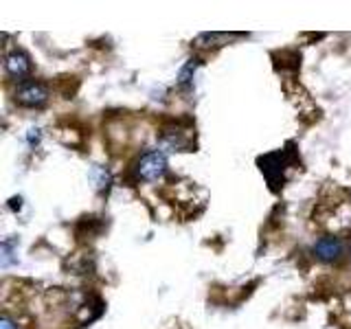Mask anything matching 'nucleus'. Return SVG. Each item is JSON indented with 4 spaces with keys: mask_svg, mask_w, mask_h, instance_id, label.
I'll list each match as a JSON object with an SVG mask.
<instances>
[{
    "mask_svg": "<svg viewBox=\"0 0 351 329\" xmlns=\"http://www.w3.org/2000/svg\"><path fill=\"white\" fill-rule=\"evenodd\" d=\"M29 143L31 145H36V143H40V130H29Z\"/></svg>",
    "mask_w": 351,
    "mask_h": 329,
    "instance_id": "10",
    "label": "nucleus"
},
{
    "mask_svg": "<svg viewBox=\"0 0 351 329\" xmlns=\"http://www.w3.org/2000/svg\"><path fill=\"white\" fill-rule=\"evenodd\" d=\"M22 206V200L20 197H14V200H11V208H20Z\"/></svg>",
    "mask_w": 351,
    "mask_h": 329,
    "instance_id": "11",
    "label": "nucleus"
},
{
    "mask_svg": "<svg viewBox=\"0 0 351 329\" xmlns=\"http://www.w3.org/2000/svg\"><path fill=\"white\" fill-rule=\"evenodd\" d=\"M5 73L14 80H22L31 73V60L27 53L22 51H11L5 58Z\"/></svg>",
    "mask_w": 351,
    "mask_h": 329,
    "instance_id": "5",
    "label": "nucleus"
},
{
    "mask_svg": "<svg viewBox=\"0 0 351 329\" xmlns=\"http://www.w3.org/2000/svg\"><path fill=\"white\" fill-rule=\"evenodd\" d=\"M0 250H3V266H11L14 263V252L18 250V239H5L3 246H0Z\"/></svg>",
    "mask_w": 351,
    "mask_h": 329,
    "instance_id": "8",
    "label": "nucleus"
},
{
    "mask_svg": "<svg viewBox=\"0 0 351 329\" xmlns=\"http://www.w3.org/2000/svg\"><path fill=\"white\" fill-rule=\"evenodd\" d=\"M0 329H18V325H16V323L11 321V318L5 314L3 318H0Z\"/></svg>",
    "mask_w": 351,
    "mask_h": 329,
    "instance_id": "9",
    "label": "nucleus"
},
{
    "mask_svg": "<svg viewBox=\"0 0 351 329\" xmlns=\"http://www.w3.org/2000/svg\"><path fill=\"white\" fill-rule=\"evenodd\" d=\"M290 162H292L290 149L272 151V154H266L263 158H259V169L268 178L272 189H277V184L283 180V171H285V167H288Z\"/></svg>",
    "mask_w": 351,
    "mask_h": 329,
    "instance_id": "2",
    "label": "nucleus"
},
{
    "mask_svg": "<svg viewBox=\"0 0 351 329\" xmlns=\"http://www.w3.org/2000/svg\"><path fill=\"white\" fill-rule=\"evenodd\" d=\"M16 101L27 106V108H40L49 101V90L47 86L40 84V82H20V86L16 88Z\"/></svg>",
    "mask_w": 351,
    "mask_h": 329,
    "instance_id": "3",
    "label": "nucleus"
},
{
    "mask_svg": "<svg viewBox=\"0 0 351 329\" xmlns=\"http://www.w3.org/2000/svg\"><path fill=\"white\" fill-rule=\"evenodd\" d=\"M197 66H200V62H197V60H189V62L182 66V71L178 73V86L184 88V90L193 86V75H195Z\"/></svg>",
    "mask_w": 351,
    "mask_h": 329,
    "instance_id": "7",
    "label": "nucleus"
},
{
    "mask_svg": "<svg viewBox=\"0 0 351 329\" xmlns=\"http://www.w3.org/2000/svg\"><path fill=\"white\" fill-rule=\"evenodd\" d=\"M167 173V156L160 149H149L136 160L134 164V175L143 182H154L160 180Z\"/></svg>",
    "mask_w": 351,
    "mask_h": 329,
    "instance_id": "1",
    "label": "nucleus"
},
{
    "mask_svg": "<svg viewBox=\"0 0 351 329\" xmlns=\"http://www.w3.org/2000/svg\"><path fill=\"white\" fill-rule=\"evenodd\" d=\"M314 255L316 259H321L325 263H334L345 255V246H343V241H340V237L325 235L314 244Z\"/></svg>",
    "mask_w": 351,
    "mask_h": 329,
    "instance_id": "4",
    "label": "nucleus"
},
{
    "mask_svg": "<svg viewBox=\"0 0 351 329\" xmlns=\"http://www.w3.org/2000/svg\"><path fill=\"white\" fill-rule=\"evenodd\" d=\"M191 130H182L180 125H173V127H165L162 130V141L165 145L171 147L173 151H189L191 147Z\"/></svg>",
    "mask_w": 351,
    "mask_h": 329,
    "instance_id": "6",
    "label": "nucleus"
}]
</instances>
